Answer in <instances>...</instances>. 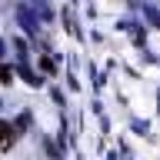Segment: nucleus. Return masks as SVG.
Segmentation results:
<instances>
[{"label": "nucleus", "mask_w": 160, "mask_h": 160, "mask_svg": "<svg viewBox=\"0 0 160 160\" xmlns=\"http://www.w3.org/2000/svg\"><path fill=\"white\" fill-rule=\"evenodd\" d=\"M10 143H13V130L7 123H0V147H10Z\"/></svg>", "instance_id": "1"}]
</instances>
